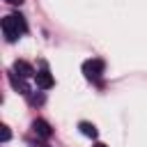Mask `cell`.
<instances>
[{
  "mask_svg": "<svg viewBox=\"0 0 147 147\" xmlns=\"http://www.w3.org/2000/svg\"><path fill=\"white\" fill-rule=\"evenodd\" d=\"M92 147H108V145H103V142H96V145H92Z\"/></svg>",
  "mask_w": 147,
  "mask_h": 147,
  "instance_id": "30bf717a",
  "label": "cell"
},
{
  "mask_svg": "<svg viewBox=\"0 0 147 147\" xmlns=\"http://www.w3.org/2000/svg\"><path fill=\"white\" fill-rule=\"evenodd\" d=\"M25 32H28V23L21 14H9V16L2 18V34H5L7 41H16Z\"/></svg>",
  "mask_w": 147,
  "mask_h": 147,
  "instance_id": "6da1fadb",
  "label": "cell"
},
{
  "mask_svg": "<svg viewBox=\"0 0 147 147\" xmlns=\"http://www.w3.org/2000/svg\"><path fill=\"white\" fill-rule=\"evenodd\" d=\"M34 78H37V87H39V90H51V87L55 85V80H53V76H51V74H48L46 69H41V71H37V76H34Z\"/></svg>",
  "mask_w": 147,
  "mask_h": 147,
  "instance_id": "5b68a950",
  "label": "cell"
},
{
  "mask_svg": "<svg viewBox=\"0 0 147 147\" xmlns=\"http://www.w3.org/2000/svg\"><path fill=\"white\" fill-rule=\"evenodd\" d=\"M9 80H11V85L16 87V90H21V94H30V87L25 85V78H16V74H9Z\"/></svg>",
  "mask_w": 147,
  "mask_h": 147,
  "instance_id": "8992f818",
  "label": "cell"
},
{
  "mask_svg": "<svg viewBox=\"0 0 147 147\" xmlns=\"http://www.w3.org/2000/svg\"><path fill=\"white\" fill-rule=\"evenodd\" d=\"M78 129H80V133H83V136H87V138H96V136H99L96 126H94V124H90V122H80V124H78Z\"/></svg>",
  "mask_w": 147,
  "mask_h": 147,
  "instance_id": "52a82bcc",
  "label": "cell"
},
{
  "mask_svg": "<svg viewBox=\"0 0 147 147\" xmlns=\"http://www.w3.org/2000/svg\"><path fill=\"white\" fill-rule=\"evenodd\" d=\"M11 71H14V74H18L21 78H30V76H37V71L32 69V64H28L25 60H16Z\"/></svg>",
  "mask_w": 147,
  "mask_h": 147,
  "instance_id": "277c9868",
  "label": "cell"
},
{
  "mask_svg": "<svg viewBox=\"0 0 147 147\" xmlns=\"http://www.w3.org/2000/svg\"><path fill=\"white\" fill-rule=\"evenodd\" d=\"M9 5H23V0H7Z\"/></svg>",
  "mask_w": 147,
  "mask_h": 147,
  "instance_id": "9c48e42d",
  "label": "cell"
},
{
  "mask_svg": "<svg viewBox=\"0 0 147 147\" xmlns=\"http://www.w3.org/2000/svg\"><path fill=\"white\" fill-rule=\"evenodd\" d=\"M103 60H99V57H92V60H85L83 62V74H85V78L87 80H92V83H99L101 80V74H103Z\"/></svg>",
  "mask_w": 147,
  "mask_h": 147,
  "instance_id": "7a4b0ae2",
  "label": "cell"
},
{
  "mask_svg": "<svg viewBox=\"0 0 147 147\" xmlns=\"http://www.w3.org/2000/svg\"><path fill=\"white\" fill-rule=\"evenodd\" d=\"M32 131H34L39 138H44V140H48V138L53 136V129H51V124H48L46 119H34V122H32Z\"/></svg>",
  "mask_w": 147,
  "mask_h": 147,
  "instance_id": "3957f363",
  "label": "cell"
},
{
  "mask_svg": "<svg viewBox=\"0 0 147 147\" xmlns=\"http://www.w3.org/2000/svg\"><path fill=\"white\" fill-rule=\"evenodd\" d=\"M0 129H2V131H0V138H2V142H7L11 133H9V129H7V126H0Z\"/></svg>",
  "mask_w": 147,
  "mask_h": 147,
  "instance_id": "ba28073f",
  "label": "cell"
}]
</instances>
